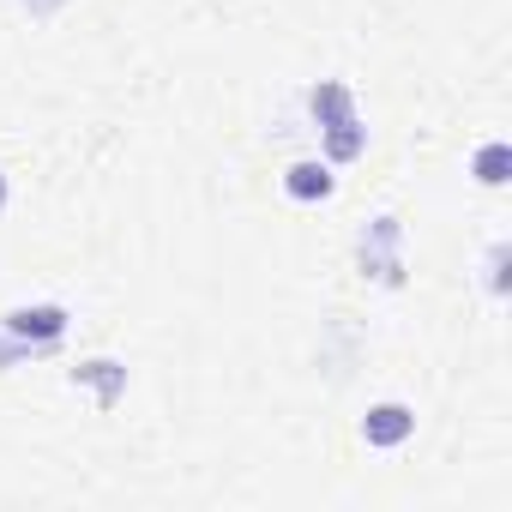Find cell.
<instances>
[{
    "label": "cell",
    "mask_w": 512,
    "mask_h": 512,
    "mask_svg": "<svg viewBox=\"0 0 512 512\" xmlns=\"http://www.w3.org/2000/svg\"><path fill=\"white\" fill-rule=\"evenodd\" d=\"M356 260H362V278H374L380 290H398V284H404V223H398L392 211L362 229Z\"/></svg>",
    "instance_id": "1"
},
{
    "label": "cell",
    "mask_w": 512,
    "mask_h": 512,
    "mask_svg": "<svg viewBox=\"0 0 512 512\" xmlns=\"http://www.w3.org/2000/svg\"><path fill=\"white\" fill-rule=\"evenodd\" d=\"M0 332H13V338H25V344L55 350V344L73 332V308H67V302H19V308L0 314Z\"/></svg>",
    "instance_id": "2"
},
{
    "label": "cell",
    "mask_w": 512,
    "mask_h": 512,
    "mask_svg": "<svg viewBox=\"0 0 512 512\" xmlns=\"http://www.w3.org/2000/svg\"><path fill=\"white\" fill-rule=\"evenodd\" d=\"M410 440H416V410L404 398H380L362 410V446L368 452H398Z\"/></svg>",
    "instance_id": "3"
},
{
    "label": "cell",
    "mask_w": 512,
    "mask_h": 512,
    "mask_svg": "<svg viewBox=\"0 0 512 512\" xmlns=\"http://www.w3.org/2000/svg\"><path fill=\"white\" fill-rule=\"evenodd\" d=\"M67 380L85 386V392L97 398V410H115V404L127 398V362H115V356H85V362L67 368Z\"/></svg>",
    "instance_id": "4"
},
{
    "label": "cell",
    "mask_w": 512,
    "mask_h": 512,
    "mask_svg": "<svg viewBox=\"0 0 512 512\" xmlns=\"http://www.w3.org/2000/svg\"><path fill=\"white\" fill-rule=\"evenodd\" d=\"M278 187H284V199H296V205H326V199L338 193V169H332L326 157H296Z\"/></svg>",
    "instance_id": "5"
},
{
    "label": "cell",
    "mask_w": 512,
    "mask_h": 512,
    "mask_svg": "<svg viewBox=\"0 0 512 512\" xmlns=\"http://www.w3.org/2000/svg\"><path fill=\"white\" fill-rule=\"evenodd\" d=\"M320 157H326L332 169H344V163H362V157H368V127H362V115L320 127Z\"/></svg>",
    "instance_id": "6"
},
{
    "label": "cell",
    "mask_w": 512,
    "mask_h": 512,
    "mask_svg": "<svg viewBox=\"0 0 512 512\" xmlns=\"http://www.w3.org/2000/svg\"><path fill=\"white\" fill-rule=\"evenodd\" d=\"M308 115H314V127H332V121H350L362 109H356V91L344 79H320V85H308Z\"/></svg>",
    "instance_id": "7"
},
{
    "label": "cell",
    "mask_w": 512,
    "mask_h": 512,
    "mask_svg": "<svg viewBox=\"0 0 512 512\" xmlns=\"http://www.w3.org/2000/svg\"><path fill=\"white\" fill-rule=\"evenodd\" d=\"M470 175H476V187H506L512 181V145L506 139H482L470 151Z\"/></svg>",
    "instance_id": "8"
},
{
    "label": "cell",
    "mask_w": 512,
    "mask_h": 512,
    "mask_svg": "<svg viewBox=\"0 0 512 512\" xmlns=\"http://www.w3.org/2000/svg\"><path fill=\"white\" fill-rule=\"evenodd\" d=\"M506 266H512V247H506V241H494V247H488V260H482V272H488V296H506V290H512Z\"/></svg>",
    "instance_id": "9"
},
{
    "label": "cell",
    "mask_w": 512,
    "mask_h": 512,
    "mask_svg": "<svg viewBox=\"0 0 512 512\" xmlns=\"http://www.w3.org/2000/svg\"><path fill=\"white\" fill-rule=\"evenodd\" d=\"M37 356H49V350H43V344H25V338H13V332H0V374L19 368V362H37Z\"/></svg>",
    "instance_id": "10"
},
{
    "label": "cell",
    "mask_w": 512,
    "mask_h": 512,
    "mask_svg": "<svg viewBox=\"0 0 512 512\" xmlns=\"http://www.w3.org/2000/svg\"><path fill=\"white\" fill-rule=\"evenodd\" d=\"M19 7H25V13H31V19H55V13H61V7H67V0H19Z\"/></svg>",
    "instance_id": "11"
},
{
    "label": "cell",
    "mask_w": 512,
    "mask_h": 512,
    "mask_svg": "<svg viewBox=\"0 0 512 512\" xmlns=\"http://www.w3.org/2000/svg\"><path fill=\"white\" fill-rule=\"evenodd\" d=\"M7 205H13V175L0 169V211H7Z\"/></svg>",
    "instance_id": "12"
}]
</instances>
